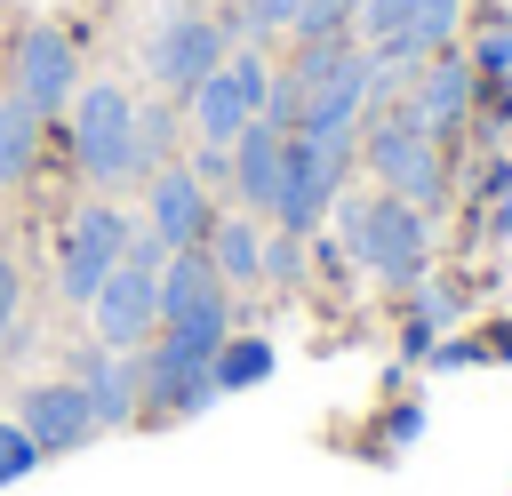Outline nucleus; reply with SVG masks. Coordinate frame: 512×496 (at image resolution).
Here are the masks:
<instances>
[{
  "label": "nucleus",
  "instance_id": "1",
  "mask_svg": "<svg viewBox=\"0 0 512 496\" xmlns=\"http://www.w3.org/2000/svg\"><path fill=\"white\" fill-rule=\"evenodd\" d=\"M336 248L344 264L392 280V288H424V256H432V216L416 200H344L336 208Z\"/></svg>",
  "mask_w": 512,
  "mask_h": 496
},
{
  "label": "nucleus",
  "instance_id": "2",
  "mask_svg": "<svg viewBox=\"0 0 512 496\" xmlns=\"http://www.w3.org/2000/svg\"><path fill=\"white\" fill-rule=\"evenodd\" d=\"M72 168L96 192L136 184V96L128 88H112V80L72 88Z\"/></svg>",
  "mask_w": 512,
  "mask_h": 496
},
{
  "label": "nucleus",
  "instance_id": "3",
  "mask_svg": "<svg viewBox=\"0 0 512 496\" xmlns=\"http://www.w3.org/2000/svg\"><path fill=\"white\" fill-rule=\"evenodd\" d=\"M352 152H360V128H336V136H288V168H280V200H272V224L288 232H312L344 176H352Z\"/></svg>",
  "mask_w": 512,
  "mask_h": 496
},
{
  "label": "nucleus",
  "instance_id": "4",
  "mask_svg": "<svg viewBox=\"0 0 512 496\" xmlns=\"http://www.w3.org/2000/svg\"><path fill=\"white\" fill-rule=\"evenodd\" d=\"M160 328H176V336H208V344L232 336V288L216 280L208 248H176V256L160 264Z\"/></svg>",
  "mask_w": 512,
  "mask_h": 496
},
{
  "label": "nucleus",
  "instance_id": "5",
  "mask_svg": "<svg viewBox=\"0 0 512 496\" xmlns=\"http://www.w3.org/2000/svg\"><path fill=\"white\" fill-rule=\"evenodd\" d=\"M208 360H216L208 336H176V328H160V344L136 360V376H144V408H152V416H200V408H216V376H208Z\"/></svg>",
  "mask_w": 512,
  "mask_h": 496
},
{
  "label": "nucleus",
  "instance_id": "6",
  "mask_svg": "<svg viewBox=\"0 0 512 496\" xmlns=\"http://www.w3.org/2000/svg\"><path fill=\"white\" fill-rule=\"evenodd\" d=\"M360 152H368V168H376V184H384L392 200H416V208L440 200V144H432L400 104L360 136Z\"/></svg>",
  "mask_w": 512,
  "mask_h": 496
},
{
  "label": "nucleus",
  "instance_id": "7",
  "mask_svg": "<svg viewBox=\"0 0 512 496\" xmlns=\"http://www.w3.org/2000/svg\"><path fill=\"white\" fill-rule=\"evenodd\" d=\"M128 232H136V216H128V208H112V200H96V208H80V216H72L64 256H56V288H64V304H88V296L120 272Z\"/></svg>",
  "mask_w": 512,
  "mask_h": 496
},
{
  "label": "nucleus",
  "instance_id": "8",
  "mask_svg": "<svg viewBox=\"0 0 512 496\" xmlns=\"http://www.w3.org/2000/svg\"><path fill=\"white\" fill-rule=\"evenodd\" d=\"M72 88H80V56H72V40H64L56 24H32V32L16 40V56H8V96H24V104L48 120Z\"/></svg>",
  "mask_w": 512,
  "mask_h": 496
},
{
  "label": "nucleus",
  "instance_id": "9",
  "mask_svg": "<svg viewBox=\"0 0 512 496\" xmlns=\"http://www.w3.org/2000/svg\"><path fill=\"white\" fill-rule=\"evenodd\" d=\"M472 88H480V80H472V56H464V48H440V56H424V72H416V88L400 96V112L440 144V136H456V128L472 120Z\"/></svg>",
  "mask_w": 512,
  "mask_h": 496
},
{
  "label": "nucleus",
  "instance_id": "10",
  "mask_svg": "<svg viewBox=\"0 0 512 496\" xmlns=\"http://www.w3.org/2000/svg\"><path fill=\"white\" fill-rule=\"evenodd\" d=\"M24 416V432H32V448L40 456H72V448H88L104 424H96V408H88V384H72V376H48V384H32L24 400H16Z\"/></svg>",
  "mask_w": 512,
  "mask_h": 496
},
{
  "label": "nucleus",
  "instance_id": "11",
  "mask_svg": "<svg viewBox=\"0 0 512 496\" xmlns=\"http://www.w3.org/2000/svg\"><path fill=\"white\" fill-rule=\"evenodd\" d=\"M88 312H96V344H112V352H136L152 328H160V272H144V264H120L96 296H88Z\"/></svg>",
  "mask_w": 512,
  "mask_h": 496
},
{
  "label": "nucleus",
  "instance_id": "12",
  "mask_svg": "<svg viewBox=\"0 0 512 496\" xmlns=\"http://www.w3.org/2000/svg\"><path fill=\"white\" fill-rule=\"evenodd\" d=\"M144 64H152V80H160V88L192 96V88L224 64V24H208V16H168V24L152 32Z\"/></svg>",
  "mask_w": 512,
  "mask_h": 496
},
{
  "label": "nucleus",
  "instance_id": "13",
  "mask_svg": "<svg viewBox=\"0 0 512 496\" xmlns=\"http://www.w3.org/2000/svg\"><path fill=\"white\" fill-rule=\"evenodd\" d=\"M144 184H152V208H144V224L160 232V248H168V256H176V248H200V240H208V224H216V200H208V184H200L192 168H176V160H168V168H152Z\"/></svg>",
  "mask_w": 512,
  "mask_h": 496
},
{
  "label": "nucleus",
  "instance_id": "14",
  "mask_svg": "<svg viewBox=\"0 0 512 496\" xmlns=\"http://www.w3.org/2000/svg\"><path fill=\"white\" fill-rule=\"evenodd\" d=\"M72 384H88V408L96 424H128L144 408V376H136V352H112V344H72Z\"/></svg>",
  "mask_w": 512,
  "mask_h": 496
},
{
  "label": "nucleus",
  "instance_id": "15",
  "mask_svg": "<svg viewBox=\"0 0 512 496\" xmlns=\"http://www.w3.org/2000/svg\"><path fill=\"white\" fill-rule=\"evenodd\" d=\"M280 168H288V136H280L272 120H248V128L232 136V192H240L256 216H272V200H280Z\"/></svg>",
  "mask_w": 512,
  "mask_h": 496
},
{
  "label": "nucleus",
  "instance_id": "16",
  "mask_svg": "<svg viewBox=\"0 0 512 496\" xmlns=\"http://www.w3.org/2000/svg\"><path fill=\"white\" fill-rule=\"evenodd\" d=\"M248 120H256L248 88H240V80H232V72L216 64V72H208V80L192 88V128H200V144H232V136L248 128Z\"/></svg>",
  "mask_w": 512,
  "mask_h": 496
},
{
  "label": "nucleus",
  "instance_id": "17",
  "mask_svg": "<svg viewBox=\"0 0 512 496\" xmlns=\"http://www.w3.org/2000/svg\"><path fill=\"white\" fill-rule=\"evenodd\" d=\"M200 248H208V264H216V280H224V288H248V280H264V232H256L248 216H216Z\"/></svg>",
  "mask_w": 512,
  "mask_h": 496
},
{
  "label": "nucleus",
  "instance_id": "18",
  "mask_svg": "<svg viewBox=\"0 0 512 496\" xmlns=\"http://www.w3.org/2000/svg\"><path fill=\"white\" fill-rule=\"evenodd\" d=\"M40 160V112L24 96H0V184H24Z\"/></svg>",
  "mask_w": 512,
  "mask_h": 496
},
{
  "label": "nucleus",
  "instance_id": "19",
  "mask_svg": "<svg viewBox=\"0 0 512 496\" xmlns=\"http://www.w3.org/2000/svg\"><path fill=\"white\" fill-rule=\"evenodd\" d=\"M208 376H216V400H224V392H256V384L272 376V344H264V336H224L216 360H208Z\"/></svg>",
  "mask_w": 512,
  "mask_h": 496
},
{
  "label": "nucleus",
  "instance_id": "20",
  "mask_svg": "<svg viewBox=\"0 0 512 496\" xmlns=\"http://www.w3.org/2000/svg\"><path fill=\"white\" fill-rule=\"evenodd\" d=\"M472 80L496 88V112L512 120V24H488V32L472 40Z\"/></svg>",
  "mask_w": 512,
  "mask_h": 496
},
{
  "label": "nucleus",
  "instance_id": "21",
  "mask_svg": "<svg viewBox=\"0 0 512 496\" xmlns=\"http://www.w3.org/2000/svg\"><path fill=\"white\" fill-rule=\"evenodd\" d=\"M456 16H464V0H416V16L400 24V40H408L416 56H440V48L456 40Z\"/></svg>",
  "mask_w": 512,
  "mask_h": 496
},
{
  "label": "nucleus",
  "instance_id": "22",
  "mask_svg": "<svg viewBox=\"0 0 512 496\" xmlns=\"http://www.w3.org/2000/svg\"><path fill=\"white\" fill-rule=\"evenodd\" d=\"M168 144H176V112L168 104H136V176L168 168Z\"/></svg>",
  "mask_w": 512,
  "mask_h": 496
},
{
  "label": "nucleus",
  "instance_id": "23",
  "mask_svg": "<svg viewBox=\"0 0 512 496\" xmlns=\"http://www.w3.org/2000/svg\"><path fill=\"white\" fill-rule=\"evenodd\" d=\"M336 32H352V0H304L288 24V40H336Z\"/></svg>",
  "mask_w": 512,
  "mask_h": 496
},
{
  "label": "nucleus",
  "instance_id": "24",
  "mask_svg": "<svg viewBox=\"0 0 512 496\" xmlns=\"http://www.w3.org/2000/svg\"><path fill=\"white\" fill-rule=\"evenodd\" d=\"M264 280H272V288L304 280V232H288V224H280V232L264 240Z\"/></svg>",
  "mask_w": 512,
  "mask_h": 496
},
{
  "label": "nucleus",
  "instance_id": "25",
  "mask_svg": "<svg viewBox=\"0 0 512 496\" xmlns=\"http://www.w3.org/2000/svg\"><path fill=\"white\" fill-rule=\"evenodd\" d=\"M24 472H40V448H32V432H24V424H0V488H8V480H24Z\"/></svg>",
  "mask_w": 512,
  "mask_h": 496
},
{
  "label": "nucleus",
  "instance_id": "26",
  "mask_svg": "<svg viewBox=\"0 0 512 496\" xmlns=\"http://www.w3.org/2000/svg\"><path fill=\"white\" fill-rule=\"evenodd\" d=\"M416 16V0H360V40H392Z\"/></svg>",
  "mask_w": 512,
  "mask_h": 496
},
{
  "label": "nucleus",
  "instance_id": "27",
  "mask_svg": "<svg viewBox=\"0 0 512 496\" xmlns=\"http://www.w3.org/2000/svg\"><path fill=\"white\" fill-rule=\"evenodd\" d=\"M16 320H24V272H16V256L0 248V352H8V336H16Z\"/></svg>",
  "mask_w": 512,
  "mask_h": 496
},
{
  "label": "nucleus",
  "instance_id": "28",
  "mask_svg": "<svg viewBox=\"0 0 512 496\" xmlns=\"http://www.w3.org/2000/svg\"><path fill=\"white\" fill-rule=\"evenodd\" d=\"M192 176H200L208 192H232V144H200V160H192Z\"/></svg>",
  "mask_w": 512,
  "mask_h": 496
},
{
  "label": "nucleus",
  "instance_id": "29",
  "mask_svg": "<svg viewBox=\"0 0 512 496\" xmlns=\"http://www.w3.org/2000/svg\"><path fill=\"white\" fill-rule=\"evenodd\" d=\"M304 0H248V32H288Z\"/></svg>",
  "mask_w": 512,
  "mask_h": 496
},
{
  "label": "nucleus",
  "instance_id": "30",
  "mask_svg": "<svg viewBox=\"0 0 512 496\" xmlns=\"http://www.w3.org/2000/svg\"><path fill=\"white\" fill-rule=\"evenodd\" d=\"M480 352H488L480 336H456V344H432L424 360H432V368H464V360H480Z\"/></svg>",
  "mask_w": 512,
  "mask_h": 496
},
{
  "label": "nucleus",
  "instance_id": "31",
  "mask_svg": "<svg viewBox=\"0 0 512 496\" xmlns=\"http://www.w3.org/2000/svg\"><path fill=\"white\" fill-rule=\"evenodd\" d=\"M488 208H496V216H488V232H496V240H512V184H504Z\"/></svg>",
  "mask_w": 512,
  "mask_h": 496
},
{
  "label": "nucleus",
  "instance_id": "32",
  "mask_svg": "<svg viewBox=\"0 0 512 496\" xmlns=\"http://www.w3.org/2000/svg\"><path fill=\"white\" fill-rule=\"evenodd\" d=\"M504 160H512V136H504Z\"/></svg>",
  "mask_w": 512,
  "mask_h": 496
},
{
  "label": "nucleus",
  "instance_id": "33",
  "mask_svg": "<svg viewBox=\"0 0 512 496\" xmlns=\"http://www.w3.org/2000/svg\"><path fill=\"white\" fill-rule=\"evenodd\" d=\"M352 16H360V0H352Z\"/></svg>",
  "mask_w": 512,
  "mask_h": 496
},
{
  "label": "nucleus",
  "instance_id": "34",
  "mask_svg": "<svg viewBox=\"0 0 512 496\" xmlns=\"http://www.w3.org/2000/svg\"><path fill=\"white\" fill-rule=\"evenodd\" d=\"M192 8H200V0H192Z\"/></svg>",
  "mask_w": 512,
  "mask_h": 496
}]
</instances>
